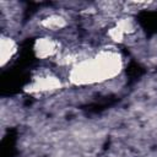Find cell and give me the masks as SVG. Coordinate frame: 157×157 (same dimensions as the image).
<instances>
[{"label":"cell","mask_w":157,"mask_h":157,"mask_svg":"<svg viewBox=\"0 0 157 157\" xmlns=\"http://www.w3.org/2000/svg\"><path fill=\"white\" fill-rule=\"evenodd\" d=\"M29 81V72L27 69L13 65L11 69L6 70L1 75L0 80V92L2 96L15 94L21 91V88Z\"/></svg>","instance_id":"6da1fadb"},{"label":"cell","mask_w":157,"mask_h":157,"mask_svg":"<svg viewBox=\"0 0 157 157\" xmlns=\"http://www.w3.org/2000/svg\"><path fill=\"white\" fill-rule=\"evenodd\" d=\"M136 21L144 29L147 37L157 34V11L156 10H142L137 13Z\"/></svg>","instance_id":"7a4b0ae2"},{"label":"cell","mask_w":157,"mask_h":157,"mask_svg":"<svg viewBox=\"0 0 157 157\" xmlns=\"http://www.w3.org/2000/svg\"><path fill=\"white\" fill-rule=\"evenodd\" d=\"M16 141H17V130L15 128L9 129L6 135L1 140V157H15L17 155L16 150Z\"/></svg>","instance_id":"3957f363"},{"label":"cell","mask_w":157,"mask_h":157,"mask_svg":"<svg viewBox=\"0 0 157 157\" xmlns=\"http://www.w3.org/2000/svg\"><path fill=\"white\" fill-rule=\"evenodd\" d=\"M117 102H119V98H117L115 96H107V97H103V98L83 107V109L90 114H98V113H102L103 110H105L107 108L114 105Z\"/></svg>","instance_id":"277c9868"},{"label":"cell","mask_w":157,"mask_h":157,"mask_svg":"<svg viewBox=\"0 0 157 157\" xmlns=\"http://www.w3.org/2000/svg\"><path fill=\"white\" fill-rule=\"evenodd\" d=\"M125 72H126V76H128V83L131 85V83L139 81V80L145 75L146 70H145V67H144L142 65H140L139 63H136V61H130L129 65L126 66Z\"/></svg>","instance_id":"5b68a950"}]
</instances>
